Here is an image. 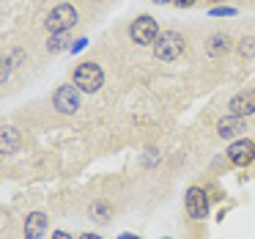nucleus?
<instances>
[{
    "label": "nucleus",
    "mask_w": 255,
    "mask_h": 239,
    "mask_svg": "<svg viewBox=\"0 0 255 239\" xmlns=\"http://www.w3.org/2000/svg\"><path fill=\"white\" fill-rule=\"evenodd\" d=\"M74 85L85 94H96V91L105 85V72L96 61H85L74 69Z\"/></svg>",
    "instance_id": "7ed1b4c3"
},
{
    "label": "nucleus",
    "mask_w": 255,
    "mask_h": 239,
    "mask_svg": "<svg viewBox=\"0 0 255 239\" xmlns=\"http://www.w3.org/2000/svg\"><path fill=\"white\" fill-rule=\"evenodd\" d=\"M184 206H187V217L189 220H203L209 215V195H206L203 187H189L187 198H184Z\"/></svg>",
    "instance_id": "423d86ee"
},
{
    "label": "nucleus",
    "mask_w": 255,
    "mask_h": 239,
    "mask_svg": "<svg viewBox=\"0 0 255 239\" xmlns=\"http://www.w3.org/2000/svg\"><path fill=\"white\" fill-rule=\"evenodd\" d=\"M239 52H242V55H253V52H255V39H253V36H244Z\"/></svg>",
    "instance_id": "2eb2a0df"
},
{
    "label": "nucleus",
    "mask_w": 255,
    "mask_h": 239,
    "mask_svg": "<svg viewBox=\"0 0 255 239\" xmlns=\"http://www.w3.org/2000/svg\"><path fill=\"white\" fill-rule=\"evenodd\" d=\"M242 132H244V118H239V116H228L217 124V135L220 138H236Z\"/></svg>",
    "instance_id": "9d476101"
},
{
    "label": "nucleus",
    "mask_w": 255,
    "mask_h": 239,
    "mask_svg": "<svg viewBox=\"0 0 255 239\" xmlns=\"http://www.w3.org/2000/svg\"><path fill=\"white\" fill-rule=\"evenodd\" d=\"M228 113L231 116H239V118H247L255 113V88H244L228 102Z\"/></svg>",
    "instance_id": "6e6552de"
},
{
    "label": "nucleus",
    "mask_w": 255,
    "mask_h": 239,
    "mask_svg": "<svg viewBox=\"0 0 255 239\" xmlns=\"http://www.w3.org/2000/svg\"><path fill=\"white\" fill-rule=\"evenodd\" d=\"M118 239H140V237H137V234H121Z\"/></svg>",
    "instance_id": "aec40b11"
},
{
    "label": "nucleus",
    "mask_w": 255,
    "mask_h": 239,
    "mask_svg": "<svg viewBox=\"0 0 255 239\" xmlns=\"http://www.w3.org/2000/svg\"><path fill=\"white\" fill-rule=\"evenodd\" d=\"M47 231V215L44 212H30L25 217V239H41Z\"/></svg>",
    "instance_id": "1a4fd4ad"
},
{
    "label": "nucleus",
    "mask_w": 255,
    "mask_h": 239,
    "mask_svg": "<svg viewBox=\"0 0 255 239\" xmlns=\"http://www.w3.org/2000/svg\"><path fill=\"white\" fill-rule=\"evenodd\" d=\"M52 105H55V110L63 113V116H74V113L80 110V88L72 83L61 85V88L52 94Z\"/></svg>",
    "instance_id": "39448f33"
},
{
    "label": "nucleus",
    "mask_w": 255,
    "mask_h": 239,
    "mask_svg": "<svg viewBox=\"0 0 255 239\" xmlns=\"http://www.w3.org/2000/svg\"><path fill=\"white\" fill-rule=\"evenodd\" d=\"M88 215H91V220L107 223V220H110V215H113V209H110L107 201H94V204L88 206Z\"/></svg>",
    "instance_id": "f8f14e48"
},
{
    "label": "nucleus",
    "mask_w": 255,
    "mask_h": 239,
    "mask_svg": "<svg viewBox=\"0 0 255 239\" xmlns=\"http://www.w3.org/2000/svg\"><path fill=\"white\" fill-rule=\"evenodd\" d=\"M85 44H88V39H77V44H72V52H80Z\"/></svg>",
    "instance_id": "a211bd4d"
},
{
    "label": "nucleus",
    "mask_w": 255,
    "mask_h": 239,
    "mask_svg": "<svg viewBox=\"0 0 255 239\" xmlns=\"http://www.w3.org/2000/svg\"><path fill=\"white\" fill-rule=\"evenodd\" d=\"M17 151V135L11 127H3V154H11Z\"/></svg>",
    "instance_id": "4468645a"
},
{
    "label": "nucleus",
    "mask_w": 255,
    "mask_h": 239,
    "mask_svg": "<svg viewBox=\"0 0 255 239\" xmlns=\"http://www.w3.org/2000/svg\"><path fill=\"white\" fill-rule=\"evenodd\" d=\"M77 25V8L72 3H61L55 6L44 19V28L50 30V36H58V33H69V30Z\"/></svg>",
    "instance_id": "f03ea898"
},
{
    "label": "nucleus",
    "mask_w": 255,
    "mask_h": 239,
    "mask_svg": "<svg viewBox=\"0 0 255 239\" xmlns=\"http://www.w3.org/2000/svg\"><path fill=\"white\" fill-rule=\"evenodd\" d=\"M173 3H176L178 8H192L195 3H198V0H173Z\"/></svg>",
    "instance_id": "f3484780"
},
{
    "label": "nucleus",
    "mask_w": 255,
    "mask_h": 239,
    "mask_svg": "<svg viewBox=\"0 0 255 239\" xmlns=\"http://www.w3.org/2000/svg\"><path fill=\"white\" fill-rule=\"evenodd\" d=\"M209 3H211L214 8H217V6H225V0H209Z\"/></svg>",
    "instance_id": "4be33fe9"
},
{
    "label": "nucleus",
    "mask_w": 255,
    "mask_h": 239,
    "mask_svg": "<svg viewBox=\"0 0 255 239\" xmlns=\"http://www.w3.org/2000/svg\"><path fill=\"white\" fill-rule=\"evenodd\" d=\"M47 50H50V52L72 50V44H69V36H66V33H58V36H50V41H47Z\"/></svg>",
    "instance_id": "ddd939ff"
},
{
    "label": "nucleus",
    "mask_w": 255,
    "mask_h": 239,
    "mask_svg": "<svg viewBox=\"0 0 255 239\" xmlns=\"http://www.w3.org/2000/svg\"><path fill=\"white\" fill-rule=\"evenodd\" d=\"M165 239H170V237H165Z\"/></svg>",
    "instance_id": "b1692460"
},
{
    "label": "nucleus",
    "mask_w": 255,
    "mask_h": 239,
    "mask_svg": "<svg viewBox=\"0 0 255 239\" xmlns=\"http://www.w3.org/2000/svg\"><path fill=\"white\" fill-rule=\"evenodd\" d=\"M253 160H255V140H250V138L233 140L231 149H228V162L236 168H247Z\"/></svg>",
    "instance_id": "0eeeda50"
},
{
    "label": "nucleus",
    "mask_w": 255,
    "mask_h": 239,
    "mask_svg": "<svg viewBox=\"0 0 255 239\" xmlns=\"http://www.w3.org/2000/svg\"><path fill=\"white\" fill-rule=\"evenodd\" d=\"M50 239H74V237H72V234H66V231H55Z\"/></svg>",
    "instance_id": "6ab92c4d"
},
{
    "label": "nucleus",
    "mask_w": 255,
    "mask_h": 239,
    "mask_svg": "<svg viewBox=\"0 0 255 239\" xmlns=\"http://www.w3.org/2000/svg\"><path fill=\"white\" fill-rule=\"evenodd\" d=\"M80 239H102V237H99V234H83Z\"/></svg>",
    "instance_id": "412c9836"
},
{
    "label": "nucleus",
    "mask_w": 255,
    "mask_h": 239,
    "mask_svg": "<svg viewBox=\"0 0 255 239\" xmlns=\"http://www.w3.org/2000/svg\"><path fill=\"white\" fill-rule=\"evenodd\" d=\"M159 33L162 30H159V25H156V19L148 17V14H140V17L132 19V25H129V39L137 47H154V41Z\"/></svg>",
    "instance_id": "20e7f679"
},
{
    "label": "nucleus",
    "mask_w": 255,
    "mask_h": 239,
    "mask_svg": "<svg viewBox=\"0 0 255 239\" xmlns=\"http://www.w3.org/2000/svg\"><path fill=\"white\" fill-rule=\"evenodd\" d=\"M228 50H231V36H225V33H214L209 41H206V52H209L211 58L225 55Z\"/></svg>",
    "instance_id": "9b49d317"
},
{
    "label": "nucleus",
    "mask_w": 255,
    "mask_h": 239,
    "mask_svg": "<svg viewBox=\"0 0 255 239\" xmlns=\"http://www.w3.org/2000/svg\"><path fill=\"white\" fill-rule=\"evenodd\" d=\"M236 14V8H231V6H217V8H211V17H233Z\"/></svg>",
    "instance_id": "dca6fc26"
},
{
    "label": "nucleus",
    "mask_w": 255,
    "mask_h": 239,
    "mask_svg": "<svg viewBox=\"0 0 255 239\" xmlns=\"http://www.w3.org/2000/svg\"><path fill=\"white\" fill-rule=\"evenodd\" d=\"M154 55L162 63H173L184 55V36L176 30H162L154 41Z\"/></svg>",
    "instance_id": "f257e3e1"
},
{
    "label": "nucleus",
    "mask_w": 255,
    "mask_h": 239,
    "mask_svg": "<svg viewBox=\"0 0 255 239\" xmlns=\"http://www.w3.org/2000/svg\"><path fill=\"white\" fill-rule=\"evenodd\" d=\"M151 3H159V6H165V3H173V0H151Z\"/></svg>",
    "instance_id": "5701e85b"
}]
</instances>
